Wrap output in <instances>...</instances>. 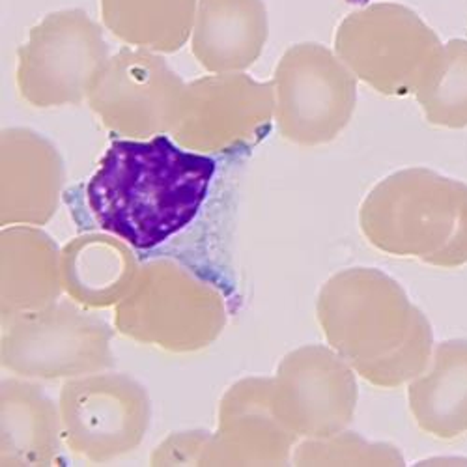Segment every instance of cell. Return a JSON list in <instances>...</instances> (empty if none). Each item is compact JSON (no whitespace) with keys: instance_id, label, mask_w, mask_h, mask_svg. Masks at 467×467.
Instances as JSON below:
<instances>
[{"instance_id":"obj_1","label":"cell","mask_w":467,"mask_h":467,"mask_svg":"<svg viewBox=\"0 0 467 467\" xmlns=\"http://www.w3.org/2000/svg\"><path fill=\"white\" fill-rule=\"evenodd\" d=\"M212 155L167 135L114 140L85 187L92 221L135 251H151L201 213L215 176Z\"/></svg>"},{"instance_id":"obj_2","label":"cell","mask_w":467,"mask_h":467,"mask_svg":"<svg viewBox=\"0 0 467 467\" xmlns=\"http://www.w3.org/2000/svg\"><path fill=\"white\" fill-rule=\"evenodd\" d=\"M317 318L327 344L370 385L402 387L432 361L431 320L378 267L356 265L331 275L318 292Z\"/></svg>"},{"instance_id":"obj_3","label":"cell","mask_w":467,"mask_h":467,"mask_svg":"<svg viewBox=\"0 0 467 467\" xmlns=\"http://www.w3.org/2000/svg\"><path fill=\"white\" fill-rule=\"evenodd\" d=\"M359 228L385 254L458 269L467 264V183L426 167L397 171L365 197Z\"/></svg>"},{"instance_id":"obj_4","label":"cell","mask_w":467,"mask_h":467,"mask_svg":"<svg viewBox=\"0 0 467 467\" xmlns=\"http://www.w3.org/2000/svg\"><path fill=\"white\" fill-rule=\"evenodd\" d=\"M224 326L221 292L169 258L142 264L133 286L114 306L116 331L172 354L201 352L221 337Z\"/></svg>"},{"instance_id":"obj_5","label":"cell","mask_w":467,"mask_h":467,"mask_svg":"<svg viewBox=\"0 0 467 467\" xmlns=\"http://www.w3.org/2000/svg\"><path fill=\"white\" fill-rule=\"evenodd\" d=\"M443 51L440 36L411 8L378 3L346 16L335 53L358 81L383 96H415Z\"/></svg>"},{"instance_id":"obj_6","label":"cell","mask_w":467,"mask_h":467,"mask_svg":"<svg viewBox=\"0 0 467 467\" xmlns=\"http://www.w3.org/2000/svg\"><path fill=\"white\" fill-rule=\"evenodd\" d=\"M112 327L73 299L19 315L3 324L0 363L26 379H69L114 365Z\"/></svg>"},{"instance_id":"obj_7","label":"cell","mask_w":467,"mask_h":467,"mask_svg":"<svg viewBox=\"0 0 467 467\" xmlns=\"http://www.w3.org/2000/svg\"><path fill=\"white\" fill-rule=\"evenodd\" d=\"M279 133L297 146H322L349 124L358 77L322 44H296L281 57L274 79Z\"/></svg>"},{"instance_id":"obj_8","label":"cell","mask_w":467,"mask_h":467,"mask_svg":"<svg viewBox=\"0 0 467 467\" xmlns=\"http://www.w3.org/2000/svg\"><path fill=\"white\" fill-rule=\"evenodd\" d=\"M58 408L66 447L92 463L135 452L151 420L146 387L124 372H94L62 383Z\"/></svg>"},{"instance_id":"obj_9","label":"cell","mask_w":467,"mask_h":467,"mask_svg":"<svg viewBox=\"0 0 467 467\" xmlns=\"http://www.w3.org/2000/svg\"><path fill=\"white\" fill-rule=\"evenodd\" d=\"M109 58L101 26L83 10L53 12L17 51L19 94L40 109L79 105Z\"/></svg>"},{"instance_id":"obj_10","label":"cell","mask_w":467,"mask_h":467,"mask_svg":"<svg viewBox=\"0 0 467 467\" xmlns=\"http://www.w3.org/2000/svg\"><path fill=\"white\" fill-rule=\"evenodd\" d=\"M274 120V83L244 71L213 73L185 85L171 135L192 151L232 153L262 140Z\"/></svg>"},{"instance_id":"obj_11","label":"cell","mask_w":467,"mask_h":467,"mask_svg":"<svg viewBox=\"0 0 467 467\" xmlns=\"http://www.w3.org/2000/svg\"><path fill=\"white\" fill-rule=\"evenodd\" d=\"M358 402V372L329 344L292 349L271 376L274 411L299 440H322L346 431Z\"/></svg>"},{"instance_id":"obj_12","label":"cell","mask_w":467,"mask_h":467,"mask_svg":"<svg viewBox=\"0 0 467 467\" xmlns=\"http://www.w3.org/2000/svg\"><path fill=\"white\" fill-rule=\"evenodd\" d=\"M185 85L160 53L122 47L98 73L87 101L110 133L144 140L172 131Z\"/></svg>"},{"instance_id":"obj_13","label":"cell","mask_w":467,"mask_h":467,"mask_svg":"<svg viewBox=\"0 0 467 467\" xmlns=\"http://www.w3.org/2000/svg\"><path fill=\"white\" fill-rule=\"evenodd\" d=\"M297 443L274 411L271 376H247L224 391L199 465H286Z\"/></svg>"},{"instance_id":"obj_14","label":"cell","mask_w":467,"mask_h":467,"mask_svg":"<svg viewBox=\"0 0 467 467\" xmlns=\"http://www.w3.org/2000/svg\"><path fill=\"white\" fill-rule=\"evenodd\" d=\"M66 167L58 148L28 128L0 135V226L47 224L60 204Z\"/></svg>"},{"instance_id":"obj_15","label":"cell","mask_w":467,"mask_h":467,"mask_svg":"<svg viewBox=\"0 0 467 467\" xmlns=\"http://www.w3.org/2000/svg\"><path fill=\"white\" fill-rule=\"evenodd\" d=\"M64 294L60 249L40 226L14 224L0 230V315L3 324L42 310Z\"/></svg>"},{"instance_id":"obj_16","label":"cell","mask_w":467,"mask_h":467,"mask_svg":"<svg viewBox=\"0 0 467 467\" xmlns=\"http://www.w3.org/2000/svg\"><path fill=\"white\" fill-rule=\"evenodd\" d=\"M62 445L58 404L34 379L5 378L0 385V465H55Z\"/></svg>"},{"instance_id":"obj_17","label":"cell","mask_w":467,"mask_h":467,"mask_svg":"<svg viewBox=\"0 0 467 467\" xmlns=\"http://www.w3.org/2000/svg\"><path fill=\"white\" fill-rule=\"evenodd\" d=\"M269 36L264 0H199L191 51L210 73L249 69Z\"/></svg>"},{"instance_id":"obj_18","label":"cell","mask_w":467,"mask_h":467,"mask_svg":"<svg viewBox=\"0 0 467 467\" xmlns=\"http://www.w3.org/2000/svg\"><path fill=\"white\" fill-rule=\"evenodd\" d=\"M135 249L112 234H83L60 249L64 294L85 308L119 305L140 269Z\"/></svg>"},{"instance_id":"obj_19","label":"cell","mask_w":467,"mask_h":467,"mask_svg":"<svg viewBox=\"0 0 467 467\" xmlns=\"http://www.w3.org/2000/svg\"><path fill=\"white\" fill-rule=\"evenodd\" d=\"M408 404L422 432L445 441L467 434V338L434 348L431 365L408 383Z\"/></svg>"},{"instance_id":"obj_20","label":"cell","mask_w":467,"mask_h":467,"mask_svg":"<svg viewBox=\"0 0 467 467\" xmlns=\"http://www.w3.org/2000/svg\"><path fill=\"white\" fill-rule=\"evenodd\" d=\"M199 0H101V17L120 42L151 53H176L192 34Z\"/></svg>"},{"instance_id":"obj_21","label":"cell","mask_w":467,"mask_h":467,"mask_svg":"<svg viewBox=\"0 0 467 467\" xmlns=\"http://www.w3.org/2000/svg\"><path fill=\"white\" fill-rule=\"evenodd\" d=\"M428 124L467 128V40L443 44V51L431 77L415 94Z\"/></svg>"},{"instance_id":"obj_22","label":"cell","mask_w":467,"mask_h":467,"mask_svg":"<svg viewBox=\"0 0 467 467\" xmlns=\"http://www.w3.org/2000/svg\"><path fill=\"white\" fill-rule=\"evenodd\" d=\"M294 465H406L402 451L389 441H368L358 432L342 431L322 440H299Z\"/></svg>"},{"instance_id":"obj_23","label":"cell","mask_w":467,"mask_h":467,"mask_svg":"<svg viewBox=\"0 0 467 467\" xmlns=\"http://www.w3.org/2000/svg\"><path fill=\"white\" fill-rule=\"evenodd\" d=\"M212 432L183 431L172 432L150 456V465H199Z\"/></svg>"},{"instance_id":"obj_24","label":"cell","mask_w":467,"mask_h":467,"mask_svg":"<svg viewBox=\"0 0 467 467\" xmlns=\"http://www.w3.org/2000/svg\"><path fill=\"white\" fill-rule=\"evenodd\" d=\"M417 465H467V458L460 456H434L420 460Z\"/></svg>"}]
</instances>
